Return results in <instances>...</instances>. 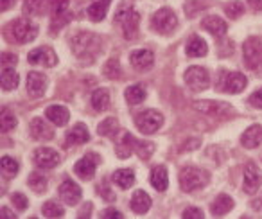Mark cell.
Segmentation results:
<instances>
[{
  "label": "cell",
  "instance_id": "obj_16",
  "mask_svg": "<svg viewBox=\"0 0 262 219\" xmlns=\"http://www.w3.org/2000/svg\"><path fill=\"white\" fill-rule=\"evenodd\" d=\"M129 61L133 65V69L139 70V72H147V70L153 67L155 56L147 49H139V51H133V54L129 56Z\"/></svg>",
  "mask_w": 262,
  "mask_h": 219
},
{
  "label": "cell",
  "instance_id": "obj_7",
  "mask_svg": "<svg viewBox=\"0 0 262 219\" xmlns=\"http://www.w3.org/2000/svg\"><path fill=\"white\" fill-rule=\"evenodd\" d=\"M151 22H153V29L160 34H171L176 29V26H178V18H176V15L169 8L158 9L153 15Z\"/></svg>",
  "mask_w": 262,
  "mask_h": 219
},
{
  "label": "cell",
  "instance_id": "obj_50",
  "mask_svg": "<svg viewBox=\"0 0 262 219\" xmlns=\"http://www.w3.org/2000/svg\"><path fill=\"white\" fill-rule=\"evenodd\" d=\"M15 6V0H2V11H8Z\"/></svg>",
  "mask_w": 262,
  "mask_h": 219
},
{
  "label": "cell",
  "instance_id": "obj_21",
  "mask_svg": "<svg viewBox=\"0 0 262 219\" xmlns=\"http://www.w3.org/2000/svg\"><path fill=\"white\" fill-rule=\"evenodd\" d=\"M88 140H90V132L84 124H76L67 133V146H79V144H86Z\"/></svg>",
  "mask_w": 262,
  "mask_h": 219
},
{
  "label": "cell",
  "instance_id": "obj_24",
  "mask_svg": "<svg viewBox=\"0 0 262 219\" xmlns=\"http://www.w3.org/2000/svg\"><path fill=\"white\" fill-rule=\"evenodd\" d=\"M151 198L147 196L144 190H137L131 198V210L137 212V214H146L147 210L151 208Z\"/></svg>",
  "mask_w": 262,
  "mask_h": 219
},
{
  "label": "cell",
  "instance_id": "obj_25",
  "mask_svg": "<svg viewBox=\"0 0 262 219\" xmlns=\"http://www.w3.org/2000/svg\"><path fill=\"white\" fill-rule=\"evenodd\" d=\"M207 52H208V47H207V43H205V40H201L200 36L194 34L189 40V43H187V56H189V58H203V56H207Z\"/></svg>",
  "mask_w": 262,
  "mask_h": 219
},
{
  "label": "cell",
  "instance_id": "obj_12",
  "mask_svg": "<svg viewBox=\"0 0 262 219\" xmlns=\"http://www.w3.org/2000/svg\"><path fill=\"white\" fill-rule=\"evenodd\" d=\"M29 63L33 65H41V67H54L58 65V56L51 47H38L33 52H29L27 56Z\"/></svg>",
  "mask_w": 262,
  "mask_h": 219
},
{
  "label": "cell",
  "instance_id": "obj_8",
  "mask_svg": "<svg viewBox=\"0 0 262 219\" xmlns=\"http://www.w3.org/2000/svg\"><path fill=\"white\" fill-rule=\"evenodd\" d=\"M183 79H185L187 86L194 92L207 90L210 86V76H208V72L203 67H190V69H187Z\"/></svg>",
  "mask_w": 262,
  "mask_h": 219
},
{
  "label": "cell",
  "instance_id": "obj_52",
  "mask_svg": "<svg viewBox=\"0 0 262 219\" xmlns=\"http://www.w3.org/2000/svg\"><path fill=\"white\" fill-rule=\"evenodd\" d=\"M0 214H2V217H9V219H15L16 217V215L11 214V212H9L6 207H2V212H0Z\"/></svg>",
  "mask_w": 262,
  "mask_h": 219
},
{
  "label": "cell",
  "instance_id": "obj_51",
  "mask_svg": "<svg viewBox=\"0 0 262 219\" xmlns=\"http://www.w3.org/2000/svg\"><path fill=\"white\" fill-rule=\"evenodd\" d=\"M92 214V203H86V205H84V207H83V212H81V217H86V215H90Z\"/></svg>",
  "mask_w": 262,
  "mask_h": 219
},
{
  "label": "cell",
  "instance_id": "obj_35",
  "mask_svg": "<svg viewBox=\"0 0 262 219\" xmlns=\"http://www.w3.org/2000/svg\"><path fill=\"white\" fill-rule=\"evenodd\" d=\"M133 151H135L142 160H147V158H151V155H153L155 146L151 142H140V140L133 139Z\"/></svg>",
  "mask_w": 262,
  "mask_h": 219
},
{
  "label": "cell",
  "instance_id": "obj_3",
  "mask_svg": "<svg viewBox=\"0 0 262 219\" xmlns=\"http://www.w3.org/2000/svg\"><path fill=\"white\" fill-rule=\"evenodd\" d=\"M8 34L11 36L9 40L15 41V43H29V41H33L36 38L38 27L33 26L31 22H27L26 18H16L8 27Z\"/></svg>",
  "mask_w": 262,
  "mask_h": 219
},
{
  "label": "cell",
  "instance_id": "obj_23",
  "mask_svg": "<svg viewBox=\"0 0 262 219\" xmlns=\"http://www.w3.org/2000/svg\"><path fill=\"white\" fill-rule=\"evenodd\" d=\"M232 208H233V200L228 196V194H219L210 205V212H212V215H215V217H217V215L228 214Z\"/></svg>",
  "mask_w": 262,
  "mask_h": 219
},
{
  "label": "cell",
  "instance_id": "obj_49",
  "mask_svg": "<svg viewBox=\"0 0 262 219\" xmlns=\"http://www.w3.org/2000/svg\"><path fill=\"white\" fill-rule=\"evenodd\" d=\"M16 61H18V58L13 54H2V65L6 67H11V65H16Z\"/></svg>",
  "mask_w": 262,
  "mask_h": 219
},
{
  "label": "cell",
  "instance_id": "obj_13",
  "mask_svg": "<svg viewBox=\"0 0 262 219\" xmlns=\"http://www.w3.org/2000/svg\"><path fill=\"white\" fill-rule=\"evenodd\" d=\"M59 160H61L59 153L56 149H51V147H38L34 151V162L41 169H54L59 164Z\"/></svg>",
  "mask_w": 262,
  "mask_h": 219
},
{
  "label": "cell",
  "instance_id": "obj_28",
  "mask_svg": "<svg viewBox=\"0 0 262 219\" xmlns=\"http://www.w3.org/2000/svg\"><path fill=\"white\" fill-rule=\"evenodd\" d=\"M20 83V76L13 67L2 69V90H15Z\"/></svg>",
  "mask_w": 262,
  "mask_h": 219
},
{
  "label": "cell",
  "instance_id": "obj_34",
  "mask_svg": "<svg viewBox=\"0 0 262 219\" xmlns=\"http://www.w3.org/2000/svg\"><path fill=\"white\" fill-rule=\"evenodd\" d=\"M24 13L27 16H40L45 13V0H26L24 2Z\"/></svg>",
  "mask_w": 262,
  "mask_h": 219
},
{
  "label": "cell",
  "instance_id": "obj_14",
  "mask_svg": "<svg viewBox=\"0 0 262 219\" xmlns=\"http://www.w3.org/2000/svg\"><path fill=\"white\" fill-rule=\"evenodd\" d=\"M260 183H262L260 169H258L253 162H250V164L246 165V169H244V183H243L244 192L255 194L258 190V187H260Z\"/></svg>",
  "mask_w": 262,
  "mask_h": 219
},
{
  "label": "cell",
  "instance_id": "obj_54",
  "mask_svg": "<svg viewBox=\"0 0 262 219\" xmlns=\"http://www.w3.org/2000/svg\"><path fill=\"white\" fill-rule=\"evenodd\" d=\"M248 4H251V6H253V4H255V0H248Z\"/></svg>",
  "mask_w": 262,
  "mask_h": 219
},
{
  "label": "cell",
  "instance_id": "obj_44",
  "mask_svg": "<svg viewBox=\"0 0 262 219\" xmlns=\"http://www.w3.org/2000/svg\"><path fill=\"white\" fill-rule=\"evenodd\" d=\"M99 194H101L102 200H106V201H115V194H113V190L110 189L108 183H106V182H102L101 185H99Z\"/></svg>",
  "mask_w": 262,
  "mask_h": 219
},
{
  "label": "cell",
  "instance_id": "obj_5",
  "mask_svg": "<svg viewBox=\"0 0 262 219\" xmlns=\"http://www.w3.org/2000/svg\"><path fill=\"white\" fill-rule=\"evenodd\" d=\"M244 65L250 70H257L262 65V41L257 36L248 38L243 43Z\"/></svg>",
  "mask_w": 262,
  "mask_h": 219
},
{
  "label": "cell",
  "instance_id": "obj_45",
  "mask_svg": "<svg viewBox=\"0 0 262 219\" xmlns=\"http://www.w3.org/2000/svg\"><path fill=\"white\" fill-rule=\"evenodd\" d=\"M200 4L198 0H194V2H189V4L185 6V13H187V16H196L200 11H203L205 9V4H201L200 8H196V6Z\"/></svg>",
  "mask_w": 262,
  "mask_h": 219
},
{
  "label": "cell",
  "instance_id": "obj_42",
  "mask_svg": "<svg viewBox=\"0 0 262 219\" xmlns=\"http://www.w3.org/2000/svg\"><path fill=\"white\" fill-rule=\"evenodd\" d=\"M104 76L110 77V79H119L120 76V67L117 59H110L108 65L104 67Z\"/></svg>",
  "mask_w": 262,
  "mask_h": 219
},
{
  "label": "cell",
  "instance_id": "obj_41",
  "mask_svg": "<svg viewBox=\"0 0 262 219\" xmlns=\"http://www.w3.org/2000/svg\"><path fill=\"white\" fill-rule=\"evenodd\" d=\"M69 2L70 0H49V8L52 11V16L65 15L67 8H69Z\"/></svg>",
  "mask_w": 262,
  "mask_h": 219
},
{
  "label": "cell",
  "instance_id": "obj_30",
  "mask_svg": "<svg viewBox=\"0 0 262 219\" xmlns=\"http://www.w3.org/2000/svg\"><path fill=\"white\" fill-rule=\"evenodd\" d=\"M115 153L119 158H127L131 153H133V137H131L127 132H122V137L119 139Z\"/></svg>",
  "mask_w": 262,
  "mask_h": 219
},
{
  "label": "cell",
  "instance_id": "obj_2",
  "mask_svg": "<svg viewBox=\"0 0 262 219\" xmlns=\"http://www.w3.org/2000/svg\"><path fill=\"white\" fill-rule=\"evenodd\" d=\"M115 22L120 26L122 34L126 40H133V38L139 34V24H140V15L131 8L127 2H124L120 6V9L115 15Z\"/></svg>",
  "mask_w": 262,
  "mask_h": 219
},
{
  "label": "cell",
  "instance_id": "obj_48",
  "mask_svg": "<svg viewBox=\"0 0 262 219\" xmlns=\"http://www.w3.org/2000/svg\"><path fill=\"white\" fill-rule=\"evenodd\" d=\"M101 217H104V219H122L124 215H122V212L115 210V208H108L106 212H102Z\"/></svg>",
  "mask_w": 262,
  "mask_h": 219
},
{
  "label": "cell",
  "instance_id": "obj_17",
  "mask_svg": "<svg viewBox=\"0 0 262 219\" xmlns=\"http://www.w3.org/2000/svg\"><path fill=\"white\" fill-rule=\"evenodd\" d=\"M47 90V77L41 72H29L27 76V92L31 97H41Z\"/></svg>",
  "mask_w": 262,
  "mask_h": 219
},
{
  "label": "cell",
  "instance_id": "obj_33",
  "mask_svg": "<svg viewBox=\"0 0 262 219\" xmlns=\"http://www.w3.org/2000/svg\"><path fill=\"white\" fill-rule=\"evenodd\" d=\"M124 95H126V101L129 102V104H140V102L146 99V90H144L142 84H133V86L126 88Z\"/></svg>",
  "mask_w": 262,
  "mask_h": 219
},
{
  "label": "cell",
  "instance_id": "obj_31",
  "mask_svg": "<svg viewBox=\"0 0 262 219\" xmlns=\"http://www.w3.org/2000/svg\"><path fill=\"white\" fill-rule=\"evenodd\" d=\"M119 121L113 117L106 119V121H102L101 124L97 126V133L102 137H108V139H115V135L119 133Z\"/></svg>",
  "mask_w": 262,
  "mask_h": 219
},
{
  "label": "cell",
  "instance_id": "obj_18",
  "mask_svg": "<svg viewBox=\"0 0 262 219\" xmlns=\"http://www.w3.org/2000/svg\"><path fill=\"white\" fill-rule=\"evenodd\" d=\"M31 135L36 140H52L54 139V129L43 119L36 117L31 121Z\"/></svg>",
  "mask_w": 262,
  "mask_h": 219
},
{
  "label": "cell",
  "instance_id": "obj_38",
  "mask_svg": "<svg viewBox=\"0 0 262 219\" xmlns=\"http://www.w3.org/2000/svg\"><path fill=\"white\" fill-rule=\"evenodd\" d=\"M20 165L18 162L15 160V158L11 157H2V172H4V176H8V178H13V176L18 172Z\"/></svg>",
  "mask_w": 262,
  "mask_h": 219
},
{
  "label": "cell",
  "instance_id": "obj_1",
  "mask_svg": "<svg viewBox=\"0 0 262 219\" xmlns=\"http://www.w3.org/2000/svg\"><path fill=\"white\" fill-rule=\"evenodd\" d=\"M69 43H70V49H72L74 56L84 63L94 61L99 56L101 47H102V41L97 34L84 33V31L72 34V36L69 38Z\"/></svg>",
  "mask_w": 262,
  "mask_h": 219
},
{
  "label": "cell",
  "instance_id": "obj_11",
  "mask_svg": "<svg viewBox=\"0 0 262 219\" xmlns=\"http://www.w3.org/2000/svg\"><path fill=\"white\" fill-rule=\"evenodd\" d=\"M221 76L225 77L221 84H217V88L225 92H230V94H239L246 88L248 81L244 77V74L241 72H221Z\"/></svg>",
  "mask_w": 262,
  "mask_h": 219
},
{
  "label": "cell",
  "instance_id": "obj_15",
  "mask_svg": "<svg viewBox=\"0 0 262 219\" xmlns=\"http://www.w3.org/2000/svg\"><path fill=\"white\" fill-rule=\"evenodd\" d=\"M59 196L65 201L67 205H77L83 198V190L72 180H65V182L59 185Z\"/></svg>",
  "mask_w": 262,
  "mask_h": 219
},
{
  "label": "cell",
  "instance_id": "obj_46",
  "mask_svg": "<svg viewBox=\"0 0 262 219\" xmlns=\"http://www.w3.org/2000/svg\"><path fill=\"white\" fill-rule=\"evenodd\" d=\"M205 214L200 210V208H187L185 212H183V219H203Z\"/></svg>",
  "mask_w": 262,
  "mask_h": 219
},
{
  "label": "cell",
  "instance_id": "obj_43",
  "mask_svg": "<svg viewBox=\"0 0 262 219\" xmlns=\"http://www.w3.org/2000/svg\"><path fill=\"white\" fill-rule=\"evenodd\" d=\"M11 203L15 205V207L18 208L20 212H24V210H26V208H27V205H29V203H27V198L24 196L22 192H15V194H13V196H11Z\"/></svg>",
  "mask_w": 262,
  "mask_h": 219
},
{
  "label": "cell",
  "instance_id": "obj_27",
  "mask_svg": "<svg viewBox=\"0 0 262 219\" xmlns=\"http://www.w3.org/2000/svg\"><path fill=\"white\" fill-rule=\"evenodd\" d=\"M151 183L157 190H165L169 187V174H167V169L164 165H158L151 171Z\"/></svg>",
  "mask_w": 262,
  "mask_h": 219
},
{
  "label": "cell",
  "instance_id": "obj_22",
  "mask_svg": "<svg viewBox=\"0 0 262 219\" xmlns=\"http://www.w3.org/2000/svg\"><path fill=\"white\" fill-rule=\"evenodd\" d=\"M45 115H47L49 121L54 122L56 126H65L67 122H69V119H70L69 110H67L65 106H59V104L49 106V108L45 110Z\"/></svg>",
  "mask_w": 262,
  "mask_h": 219
},
{
  "label": "cell",
  "instance_id": "obj_10",
  "mask_svg": "<svg viewBox=\"0 0 262 219\" xmlns=\"http://www.w3.org/2000/svg\"><path fill=\"white\" fill-rule=\"evenodd\" d=\"M99 157L94 153L90 155H84L81 160L76 162V165H74V171H76V174L79 176L81 180H92L95 174V171H97V165H99Z\"/></svg>",
  "mask_w": 262,
  "mask_h": 219
},
{
  "label": "cell",
  "instance_id": "obj_4",
  "mask_svg": "<svg viewBox=\"0 0 262 219\" xmlns=\"http://www.w3.org/2000/svg\"><path fill=\"white\" fill-rule=\"evenodd\" d=\"M208 182V172L198 167H185L180 172V187L185 192H192L201 187H205Z\"/></svg>",
  "mask_w": 262,
  "mask_h": 219
},
{
  "label": "cell",
  "instance_id": "obj_32",
  "mask_svg": "<svg viewBox=\"0 0 262 219\" xmlns=\"http://www.w3.org/2000/svg\"><path fill=\"white\" fill-rule=\"evenodd\" d=\"M110 92L104 90V88H99V90H95L94 94H92V106H94L97 112H102V110H106L110 106Z\"/></svg>",
  "mask_w": 262,
  "mask_h": 219
},
{
  "label": "cell",
  "instance_id": "obj_37",
  "mask_svg": "<svg viewBox=\"0 0 262 219\" xmlns=\"http://www.w3.org/2000/svg\"><path fill=\"white\" fill-rule=\"evenodd\" d=\"M16 126V119L15 115L9 112V110L2 108V114H0V128H2V133L11 132L13 128Z\"/></svg>",
  "mask_w": 262,
  "mask_h": 219
},
{
  "label": "cell",
  "instance_id": "obj_40",
  "mask_svg": "<svg viewBox=\"0 0 262 219\" xmlns=\"http://www.w3.org/2000/svg\"><path fill=\"white\" fill-rule=\"evenodd\" d=\"M225 13H226V16L228 18H239L241 15L244 13V6H243V2H230V4H226L225 6Z\"/></svg>",
  "mask_w": 262,
  "mask_h": 219
},
{
  "label": "cell",
  "instance_id": "obj_6",
  "mask_svg": "<svg viewBox=\"0 0 262 219\" xmlns=\"http://www.w3.org/2000/svg\"><path fill=\"white\" fill-rule=\"evenodd\" d=\"M135 124L139 128L140 133L144 135H151V133L158 132L164 124V115L155 112V110H146L142 114H139L135 117Z\"/></svg>",
  "mask_w": 262,
  "mask_h": 219
},
{
  "label": "cell",
  "instance_id": "obj_26",
  "mask_svg": "<svg viewBox=\"0 0 262 219\" xmlns=\"http://www.w3.org/2000/svg\"><path fill=\"white\" fill-rule=\"evenodd\" d=\"M110 2L112 0H94L88 8V16H90L92 22H101L102 18L106 16L110 8Z\"/></svg>",
  "mask_w": 262,
  "mask_h": 219
},
{
  "label": "cell",
  "instance_id": "obj_19",
  "mask_svg": "<svg viewBox=\"0 0 262 219\" xmlns=\"http://www.w3.org/2000/svg\"><path fill=\"white\" fill-rule=\"evenodd\" d=\"M241 144L248 149H255L262 144V126L258 124H253L243 133L241 137Z\"/></svg>",
  "mask_w": 262,
  "mask_h": 219
},
{
  "label": "cell",
  "instance_id": "obj_47",
  "mask_svg": "<svg viewBox=\"0 0 262 219\" xmlns=\"http://www.w3.org/2000/svg\"><path fill=\"white\" fill-rule=\"evenodd\" d=\"M250 104L253 108H262V88H258L257 92L250 95Z\"/></svg>",
  "mask_w": 262,
  "mask_h": 219
},
{
  "label": "cell",
  "instance_id": "obj_9",
  "mask_svg": "<svg viewBox=\"0 0 262 219\" xmlns=\"http://www.w3.org/2000/svg\"><path fill=\"white\" fill-rule=\"evenodd\" d=\"M194 108L198 112H203L207 115L214 117H230L232 115V106L228 102H217V101H196Z\"/></svg>",
  "mask_w": 262,
  "mask_h": 219
},
{
  "label": "cell",
  "instance_id": "obj_36",
  "mask_svg": "<svg viewBox=\"0 0 262 219\" xmlns=\"http://www.w3.org/2000/svg\"><path fill=\"white\" fill-rule=\"evenodd\" d=\"M29 187L34 190V192H38V194H41V192H45L47 190V178L45 176H41L40 172H33V174L29 176Z\"/></svg>",
  "mask_w": 262,
  "mask_h": 219
},
{
  "label": "cell",
  "instance_id": "obj_20",
  "mask_svg": "<svg viewBox=\"0 0 262 219\" xmlns=\"http://www.w3.org/2000/svg\"><path fill=\"white\" fill-rule=\"evenodd\" d=\"M201 27H203L205 31H208V33L212 34V36H225L226 33V22H223L219 16L215 15H210V16H205L203 22H201Z\"/></svg>",
  "mask_w": 262,
  "mask_h": 219
},
{
  "label": "cell",
  "instance_id": "obj_29",
  "mask_svg": "<svg viewBox=\"0 0 262 219\" xmlns=\"http://www.w3.org/2000/svg\"><path fill=\"white\" fill-rule=\"evenodd\" d=\"M113 182L120 187V189H129L135 182V172L131 169H119V171L113 172Z\"/></svg>",
  "mask_w": 262,
  "mask_h": 219
},
{
  "label": "cell",
  "instance_id": "obj_39",
  "mask_svg": "<svg viewBox=\"0 0 262 219\" xmlns=\"http://www.w3.org/2000/svg\"><path fill=\"white\" fill-rule=\"evenodd\" d=\"M43 215L45 217H61L63 214H65V210H63V207L58 203V201H47V203L43 205Z\"/></svg>",
  "mask_w": 262,
  "mask_h": 219
},
{
  "label": "cell",
  "instance_id": "obj_53",
  "mask_svg": "<svg viewBox=\"0 0 262 219\" xmlns=\"http://www.w3.org/2000/svg\"><path fill=\"white\" fill-rule=\"evenodd\" d=\"M253 8H255V9H258V11H260V9H262V0H255Z\"/></svg>",
  "mask_w": 262,
  "mask_h": 219
}]
</instances>
